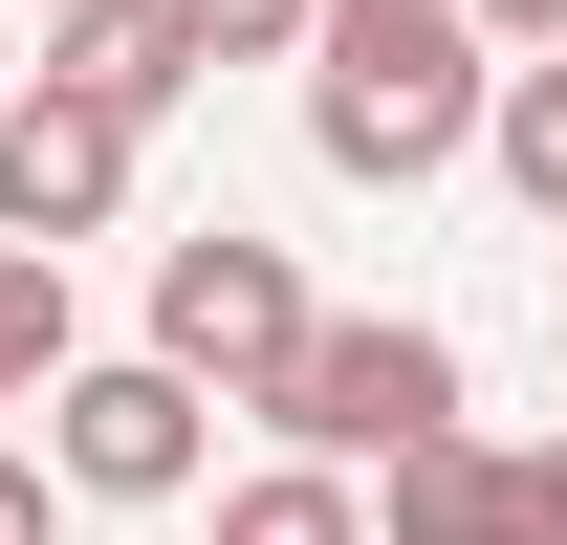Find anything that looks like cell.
I'll use <instances>...</instances> for the list:
<instances>
[{
  "mask_svg": "<svg viewBox=\"0 0 567 545\" xmlns=\"http://www.w3.org/2000/svg\"><path fill=\"white\" fill-rule=\"evenodd\" d=\"M502 545H567V436H502Z\"/></svg>",
  "mask_w": 567,
  "mask_h": 545,
  "instance_id": "cell-12",
  "label": "cell"
},
{
  "mask_svg": "<svg viewBox=\"0 0 567 545\" xmlns=\"http://www.w3.org/2000/svg\"><path fill=\"white\" fill-rule=\"evenodd\" d=\"M44 480L66 502H197L218 480V393L153 371V349H87L66 393H44Z\"/></svg>",
  "mask_w": 567,
  "mask_h": 545,
  "instance_id": "cell-4",
  "label": "cell"
},
{
  "mask_svg": "<svg viewBox=\"0 0 567 545\" xmlns=\"http://www.w3.org/2000/svg\"><path fill=\"white\" fill-rule=\"evenodd\" d=\"M175 22H197V66H306L328 44V0H175Z\"/></svg>",
  "mask_w": 567,
  "mask_h": 545,
  "instance_id": "cell-11",
  "label": "cell"
},
{
  "mask_svg": "<svg viewBox=\"0 0 567 545\" xmlns=\"http://www.w3.org/2000/svg\"><path fill=\"white\" fill-rule=\"evenodd\" d=\"M0 545H66V480L44 459H0Z\"/></svg>",
  "mask_w": 567,
  "mask_h": 545,
  "instance_id": "cell-14",
  "label": "cell"
},
{
  "mask_svg": "<svg viewBox=\"0 0 567 545\" xmlns=\"http://www.w3.org/2000/svg\"><path fill=\"white\" fill-rule=\"evenodd\" d=\"M481 110H502V44L458 22V0H328V44H306V153H328L350 197L458 175Z\"/></svg>",
  "mask_w": 567,
  "mask_h": 545,
  "instance_id": "cell-1",
  "label": "cell"
},
{
  "mask_svg": "<svg viewBox=\"0 0 567 545\" xmlns=\"http://www.w3.org/2000/svg\"><path fill=\"white\" fill-rule=\"evenodd\" d=\"M218 545H371V480H328V459H262V480H218Z\"/></svg>",
  "mask_w": 567,
  "mask_h": 545,
  "instance_id": "cell-8",
  "label": "cell"
},
{
  "mask_svg": "<svg viewBox=\"0 0 567 545\" xmlns=\"http://www.w3.org/2000/svg\"><path fill=\"white\" fill-rule=\"evenodd\" d=\"M371 545H502V436H415L371 480Z\"/></svg>",
  "mask_w": 567,
  "mask_h": 545,
  "instance_id": "cell-7",
  "label": "cell"
},
{
  "mask_svg": "<svg viewBox=\"0 0 567 545\" xmlns=\"http://www.w3.org/2000/svg\"><path fill=\"white\" fill-rule=\"evenodd\" d=\"M306 263L284 240H240V218H197V240H153V371H197L218 414H262L284 371H306Z\"/></svg>",
  "mask_w": 567,
  "mask_h": 545,
  "instance_id": "cell-3",
  "label": "cell"
},
{
  "mask_svg": "<svg viewBox=\"0 0 567 545\" xmlns=\"http://www.w3.org/2000/svg\"><path fill=\"white\" fill-rule=\"evenodd\" d=\"M132 218V110H87V88H0V240H110Z\"/></svg>",
  "mask_w": 567,
  "mask_h": 545,
  "instance_id": "cell-5",
  "label": "cell"
},
{
  "mask_svg": "<svg viewBox=\"0 0 567 545\" xmlns=\"http://www.w3.org/2000/svg\"><path fill=\"white\" fill-rule=\"evenodd\" d=\"M262 436L328 459V480H393L415 436H481V414H458V328H415V306H328L306 371L262 393Z\"/></svg>",
  "mask_w": 567,
  "mask_h": 545,
  "instance_id": "cell-2",
  "label": "cell"
},
{
  "mask_svg": "<svg viewBox=\"0 0 567 545\" xmlns=\"http://www.w3.org/2000/svg\"><path fill=\"white\" fill-rule=\"evenodd\" d=\"M44 88H87V110H175V88H197V22H175V0H44Z\"/></svg>",
  "mask_w": 567,
  "mask_h": 545,
  "instance_id": "cell-6",
  "label": "cell"
},
{
  "mask_svg": "<svg viewBox=\"0 0 567 545\" xmlns=\"http://www.w3.org/2000/svg\"><path fill=\"white\" fill-rule=\"evenodd\" d=\"M87 371V328H66V263H44V240H0V414L22 393H66Z\"/></svg>",
  "mask_w": 567,
  "mask_h": 545,
  "instance_id": "cell-10",
  "label": "cell"
},
{
  "mask_svg": "<svg viewBox=\"0 0 567 545\" xmlns=\"http://www.w3.org/2000/svg\"><path fill=\"white\" fill-rule=\"evenodd\" d=\"M458 22H481L502 66H567V0H458Z\"/></svg>",
  "mask_w": 567,
  "mask_h": 545,
  "instance_id": "cell-13",
  "label": "cell"
},
{
  "mask_svg": "<svg viewBox=\"0 0 567 545\" xmlns=\"http://www.w3.org/2000/svg\"><path fill=\"white\" fill-rule=\"evenodd\" d=\"M481 175H502V197L567 240V66H502V110H481Z\"/></svg>",
  "mask_w": 567,
  "mask_h": 545,
  "instance_id": "cell-9",
  "label": "cell"
}]
</instances>
